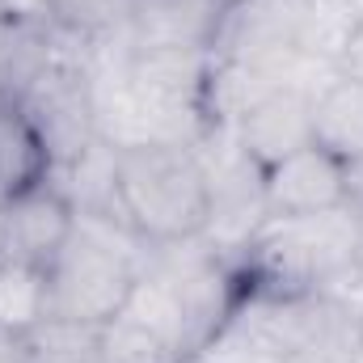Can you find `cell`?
Returning <instances> with one entry per match:
<instances>
[{
    "mask_svg": "<svg viewBox=\"0 0 363 363\" xmlns=\"http://www.w3.org/2000/svg\"><path fill=\"white\" fill-rule=\"evenodd\" d=\"M72 233H77V207L55 178L0 203V262L47 271Z\"/></svg>",
    "mask_w": 363,
    "mask_h": 363,
    "instance_id": "ba28073f",
    "label": "cell"
},
{
    "mask_svg": "<svg viewBox=\"0 0 363 363\" xmlns=\"http://www.w3.org/2000/svg\"><path fill=\"white\" fill-rule=\"evenodd\" d=\"M258 347L271 363H355V308L330 291L267 296L258 308Z\"/></svg>",
    "mask_w": 363,
    "mask_h": 363,
    "instance_id": "5b68a950",
    "label": "cell"
},
{
    "mask_svg": "<svg viewBox=\"0 0 363 363\" xmlns=\"http://www.w3.org/2000/svg\"><path fill=\"white\" fill-rule=\"evenodd\" d=\"M17 342H21L30 363H101V347H97L93 325H72V321L47 317L38 330H30Z\"/></svg>",
    "mask_w": 363,
    "mask_h": 363,
    "instance_id": "9a60e30c",
    "label": "cell"
},
{
    "mask_svg": "<svg viewBox=\"0 0 363 363\" xmlns=\"http://www.w3.org/2000/svg\"><path fill=\"white\" fill-rule=\"evenodd\" d=\"M47 271L21 267V262H0V334L4 338H26L47 321Z\"/></svg>",
    "mask_w": 363,
    "mask_h": 363,
    "instance_id": "4fadbf2b",
    "label": "cell"
},
{
    "mask_svg": "<svg viewBox=\"0 0 363 363\" xmlns=\"http://www.w3.org/2000/svg\"><path fill=\"white\" fill-rule=\"evenodd\" d=\"M26 110V118L34 123V131L43 135L55 169H64L68 161H77L93 140H101L97 131V93H93V64L81 55H64L60 51V34H55V51L47 60V68L30 81V89L17 101Z\"/></svg>",
    "mask_w": 363,
    "mask_h": 363,
    "instance_id": "8992f818",
    "label": "cell"
},
{
    "mask_svg": "<svg viewBox=\"0 0 363 363\" xmlns=\"http://www.w3.org/2000/svg\"><path fill=\"white\" fill-rule=\"evenodd\" d=\"M334 72H338V77H351V81H363V17L351 21L347 38L338 43V51H334Z\"/></svg>",
    "mask_w": 363,
    "mask_h": 363,
    "instance_id": "2e32d148",
    "label": "cell"
},
{
    "mask_svg": "<svg viewBox=\"0 0 363 363\" xmlns=\"http://www.w3.org/2000/svg\"><path fill=\"white\" fill-rule=\"evenodd\" d=\"M313 140L330 148L338 161H363V81L338 77L317 89Z\"/></svg>",
    "mask_w": 363,
    "mask_h": 363,
    "instance_id": "7c38bea8",
    "label": "cell"
},
{
    "mask_svg": "<svg viewBox=\"0 0 363 363\" xmlns=\"http://www.w3.org/2000/svg\"><path fill=\"white\" fill-rule=\"evenodd\" d=\"M216 4H220V9H224V13H228V9H237V4H241V0H216Z\"/></svg>",
    "mask_w": 363,
    "mask_h": 363,
    "instance_id": "ffe728a7",
    "label": "cell"
},
{
    "mask_svg": "<svg viewBox=\"0 0 363 363\" xmlns=\"http://www.w3.org/2000/svg\"><path fill=\"white\" fill-rule=\"evenodd\" d=\"M127 245L144 241L110 220H77V233L47 267V313L93 330L114 321L140 279V258Z\"/></svg>",
    "mask_w": 363,
    "mask_h": 363,
    "instance_id": "7a4b0ae2",
    "label": "cell"
},
{
    "mask_svg": "<svg viewBox=\"0 0 363 363\" xmlns=\"http://www.w3.org/2000/svg\"><path fill=\"white\" fill-rule=\"evenodd\" d=\"M123 224L152 250L199 241L211 228V182L194 144L118 148Z\"/></svg>",
    "mask_w": 363,
    "mask_h": 363,
    "instance_id": "6da1fadb",
    "label": "cell"
},
{
    "mask_svg": "<svg viewBox=\"0 0 363 363\" xmlns=\"http://www.w3.org/2000/svg\"><path fill=\"white\" fill-rule=\"evenodd\" d=\"M0 363H30L17 338H4V334H0Z\"/></svg>",
    "mask_w": 363,
    "mask_h": 363,
    "instance_id": "e0dca14e",
    "label": "cell"
},
{
    "mask_svg": "<svg viewBox=\"0 0 363 363\" xmlns=\"http://www.w3.org/2000/svg\"><path fill=\"white\" fill-rule=\"evenodd\" d=\"M355 330H359V355H363V300L355 304Z\"/></svg>",
    "mask_w": 363,
    "mask_h": 363,
    "instance_id": "d6986e66",
    "label": "cell"
},
{
    "mask_svg": "<svg viewBox=\"0 0 363 363\" xmlns=\"http://www.w3.org/2000/svg\"><path fill=\"white\" fill-rule=\"evenodd\" d=\"M241 250H245V267L262 279L267 296L325 291L334 279L355 274L359 211L338 207L321 216L262 220V228Z\"/></svg>",
    "mask_w": 363,
    "mask_h": 363,
    "instance_id": "3957f363",
    "label": "cell"
},
{
    "mask_svg": "<svg viewBox=\"0 0 363 363\" xmlns=\"http://www.w3.org/2000/svg\"><path fill=\"white\" fill-rule=\"evenodd\" d=\"M55 178V161L17 101L0 106V203Z\"/></svg>",
    "mask_w": 363,
    "mask_h": 363,
    "instance_id": "8fae6325",
    "label": "cell"
},
{
    "mask_svg": "<svg viewBox=\"0 0 363 363\" xmlns=\"http://www.w3.org/2000/svg\"><path fill=\"white\" fill-rule=\"evenodd\" d=\"M262 207L267 220L321 216L347 207V161H338L317 140L304 144L300 152L262 169Z\"/></svg>",
    "mask_w": 363,
    "mask_h": 363,
    "instance_id": "9c48e42d",
    "label": "cell"
},
{
    "mask_svg": "<svg viewBox=\"0 0 363 363\" xmlns=\"http://www.w3.org/2000/svg\"><path fill=\"white\" fill-rule=\"evenodd\" d=\"M321 0H241L224 13L216 34V64H237L262 77H291L313 51Z\"/></svg>",
    "mask_w": 363,
    "mask_h": 363,
    "instance_id": "277c9868",
    "label": "cell"
},
{
    "mask_svg": "<svg viewBox=\"0 0 363 363\" xmlns=\"http://www.w3.org/2000/svg\"><path fill=\"white\" fill-rule=\"evenodd\" d=\"M355 274L363 279V216H359V254H355Z\"/></svg>",
    "mask_w": 363,
    "mask_h": 363,
    "instance_id": "ac0fdd59",
    "label": "cell"
},
{
    "mask_svg": "<svg viewBox=\"0 0 363 363\" xmlns=\"http://www.w3.org/2000/svg\"><path fill=\"white\" fill-rule=\"evenodd\" d=\"M135 4L140 0H51L47 17L60 34L81 38V43H97V38L123 34Z\"/></svg>",
    "mask_w": 363,
    "mask_h": 363,
    "instance_id": "5bb4252c",
    "label": "cell"
},
{
    "mask_svg": "<svg viewBox=\"0 0 363 363\" xmlns=\"http://www.w3.org/2000/svg\"><path fill=\"white\" fill-rule=\"evenodd\" d=\"M313 114H317V89H308L296 77H283L262 97H254L233 118L228 131L258 169H271L274 161L313 144Z\"/></svg>",
    "mask_w": 363,
    "mask_h": 363,
    "instance_id": "52a82bcc",
    "label": "cell"
},
{
    "mask_svg": "<svg viewBox=\"0 0 363 363\" xmlns=\"http://www.w3.org/2000/svg\"><path fill=\"white\" fill-rule=\"evenodd\" d=\"M224 9L216 0H140L127 30L118 34L127 47H194L211 51L220 34Z\"/></svg>",
    "mask_w": 363,
    "mask_h": 363,
    "instance_id": "30bf717a",
    "label": "cell"
}]
</instances>
